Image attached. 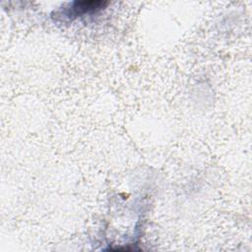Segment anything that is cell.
Returning a JSON list of instances; mask_svg holds the SVG:
<instances>
[{
    "label": "cell",
    "instance_id": "cell-1",
    "mask_svg": "<svg viewBox=\"0 0 252 252\" xmlns=\"http://www.w3.org/2000/svg\"><path fill=\"white\" fill-rule=\"evenodd\" d=\"M106 2L102 1H77L73 4V12L76 15L87 13V12H93L97 9L102 8L104 5H106Z\"/></svg>",
    "mask_w": 252,
    "mask_h": 252
}]
</instances>
